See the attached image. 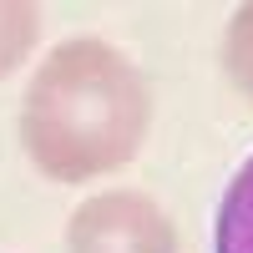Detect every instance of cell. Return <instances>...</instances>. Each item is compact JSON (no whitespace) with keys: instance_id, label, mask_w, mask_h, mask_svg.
<instances>
[{"instance_id":"277c9868","label":"cell","mask_w":253,"mask_h":253,"mask_svg":"<svg viewBox=\"0 0 253 253\" xmlns=\"http://www.w3.org/2000/svg\"><path fill=\"white\" fill-rule=\"evenodd\" d=\"M36 36H41V10L0 0V76H10L36 51Z\"/></svg>"},{"instance_id":"7a4b0ae2","label":"cell","mask_w":253,"mask_h":253,"mask_svg":"<svg viewBox=\"0 0 253 253\" xmlns=\"http://www.w3.org/2000/svg\"><path fill=\"white\" fill-rule=\"evenodd\" d=\"M66 253H177L172 218L142 193H96L71 213Z\"/></svg>"},{"instance_id":"3957f363","label":"cell","mask_w":253,"mask_h":253,"mask_svg":"<svg viewBox=\"0 0 253 253\" xmlns=\"http://www.w3.org/2000/svg\"><path fill=\"white\" fill-rule=\"evenodd\" d=\"M213 253H253V157L223 187L218 223H213Z\"/></svg>"},{"instance_id":"6da1fadb","label":"cell","mask_w":253,"mask_h":253,"mask_svg":"<svg viewBox=\"0 0 253 253\" xmlns=\"http://www.w3.org/2000/svg\"><path fill=\"white\" fill-rule=\"evenodd\" d=\"M152 96L142 71L96 36H71L41 61L20 107V142L56 182H91L142 152Z\"/></svg>"},{"instance_id":"5b68a950","label":"cell","mask_w":253,"mask_h":253,"mask_svg":"<svg viewBox=\"0 0 253 253\" xmlns=\"http://www.w3.org/2000/svg\"><path fill=\"white\" fill-rule=\"evenodd\" d=\"M223 66L233 76V86L253 101V5H243L228 26V41H223Z\"/></svg>"}]
</instances>
